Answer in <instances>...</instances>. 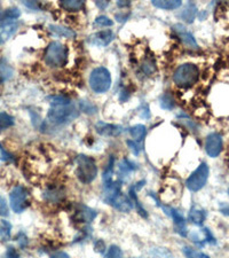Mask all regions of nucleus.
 I'll list each match as a JSON object with an SVG mask.
<instances>
[{
	"label": "nucleus",
	"mask_w": 229,
	"mask_h": 258,
	"mask_svg": "<svg viewBox=\"0 0 229 258\" xmlns=\"http://www.w3.org/2000/svg\"><path fill=\"white\" fill-rule=\"evenodd\" d=\"M122 187V182L120 180H114L109 185L105 186V200L108 205L114 207L122 212H130L133 208H134V203H133L130 197H126L120 190Z\"/></svg>",
	"instance_id": "f257e3e1"
},
{
	"label": "nucleus",
	"mask_w": 229,
	"mask_h": 258,
	"mask_svg": "<svg viewBox=\"0 0 229 258\" xmlns=\"http://www.w3.org/2000/svg\"><path fill=\"white\" fill-rule=\"evenodd\" d=\"M79 113H81V109L73 103L51 107V109L47 113V120L53 125H64V124L76 119L79 116Z\"/></svg>",
	"instance_id": "f03ea898"
},
{
	"label": "nucleus",
	"mask_w": 229,
	"mask_h": 258,
	"mask_svg": "<svg viewBox=\"0 0 229 258\" xmlns=\"http://www.w3.org/2000/svg\"><path fill=\"white\" fill-rule=\"evenodd\" d=\"M44 59L46 64L52 68L63 67L68 61V48L60 41H52L46 48Z\"/></svg>",
	"instance_id": "7ed1b4c3"
},
{
	"label": "nucleus",
	"mask_w": 229,
	"mask_h": 258,
	"mask_svg": "<svg viewBox=\"0 0 229 258\" xmlns=\"http://www.w3.org/2000/svg\"><path fill=\"white\" fill-rule=\"evenodd\" d=\"M199 70L196 64L194 63H183L179 66L173 74V82L177 86L188 89L193 86L198 81Z\"/></svg>",
	"instance_id": "20e7f679"
},
{
	"label": "nucleus",
	"mask_w": 229,
	"mask_h": 258,
	"mask_svg": "<svg viewBox=\"0 0 229 258\" xmlns=\"http://www.w3.org/2000/svg\"><path fill=\"white\" fill-rule=\"evenodd\" d=\"M76 176L83 184H91L98 176L95 161L87 155H79L76 160Z\"/></svg>",
	"instance_id": "39448f33"
},
{
	"label": "nucleus",
	"mask_w": 229,
	"mask_h": 258,
	"mask_svg": "<svg viewBox=\"0 0 229 258\" xmlns=\"http://www.w3.org/2000/svg\"><path fill=\"white\" fill-rule=\"evenodd\" d=\"M89 84L91 90L98 94L108 92L111 86L110 72L105 67H98L92 70L89 78Z\"/></svg>",
	"instance_id": "423d86ee"
},
{
	"label": "nucleus",
	"mask_w": 229,
	"mask_h": 258,
	"mask_svg": "<svg viewBox=\"0 0 229 258\" xmlns=\"http://www.w3.org/2000/svg\"><path fill=\"white\" fill-rule=\"evenodd\" d=\"M209 165L206 163H201L198 168L190 174L186 180L187 188L191 192H198L205 186L207 178H209Z\"/></svg>",
	"instance_id": "0eeeda50"
},
{
	"label": "nucleus",
	"mask_w": 229,
	"mask_h": 258,
	"mask_svg": "<svg viewBox=\"0 0 229 258\" xmlns=\"http://www.w3.org/2000/svg\"><path fill=\"white\" fill-rule=\"evenodd\" d=\"M11 207L16 214L24 211L29 206V192L26 187L16 186L10 194Z\"/></svg>",
	"instance_id": "6e6552de"
},
{
	"label": "nucleus",
	"mask_w": 229,
	"mask_h": 258,
	"mask_svg": "<svg viewBox=\"0 0 229 258\" xmlns=\"http://www.w3.org/2000/svg\"><path fill=\"white\" fill-rule=\"evenodd\" d=\"M18 28L19 23L16 22V19H13L5 12L3 16H0V44L10 39L18 30Z\"/></svg>",
	"instance_id": "1a4fd4ad"
},
{
	"label": "nucleus",
	"mask_w": 229,
	"mask_h": 258,
	"mask_svg": "<svg viewBox=\"0 0 229 258\" xmlns=\"http://www.w3.org/2000/svg\"><path fill=\"white\" fill-rule=\"evenodd\" d=\"M163 210L165 211L166 215H169L171 218L173 219L174 222V227H176V232L178 234H180L181 236H187V224H186V219L183 218V216L179 212L177 209L171 207H163Z\"/></svg>",
	"instance_id": "9d476101"
},
{
	"label": "nucleus",
	"mask_w": 229,
	"mask_h": 258,
	"mask_svg": "<svg viewBox=\"0 0 229 258\" xmlns=\"http://www.w3.org/2000/svg\"><path fill=\"white\" fill-rule=\"evenodd\" d=\"M222 151V138L218 133H211L206 137L205 152L210 157H216Z\"/></svg>",
	"instance_id": "9b49d317"
},
{
	"label": "nucleus",
	"mask_w": 229,
	"mask_h": 258,
	"mask_svg": "<svg viewBox=\"0 0 229 258\" xmlns=\"http://www.w3.org/2000/svg\"><path fill=\"white\" fill-rule=\"evenodd\" d=\"M114 37L115 35L114 32H112V30H109V29H108V30H102L94 33V35H92L89 38V43L99 47H105L114 40Z\"/></svg>",
	"instance_id": "f8f14e48"
},
{
	"label": "nucleus",
	"mask_w": 229,
	"mask_h": 258,
	"mask_svg": "<svg viewBox=\"0 0 229 258\" xmlns=\"http://www.w3.org/2000/svg\"><path fill=\"white\" fill-rule=\"evenodd\" d=\"M95 130L99 133L100 136L105 137H117L120 133H123V127L120 125H115V124H109L106 122H100L97 123L95 125Z\"/></svg>",
	"instance_id": "ddd939ff"
},
{
	"label": "nucleus",
	"mask_w": 229,
	"mask_h": 258,
	"mask_svg": "<svg viewBox=\"0 0 229 258\" xmlns=\"http://www.w3.org/2000/svg\"><path fill=\"white\" fill-rule=\"evenodd\" d=\"M173 29H174V31L178 33V36L180 37L182 43L185 44L187 47H189V48H197L198 47L197 41H196V39H195V37L193 36V33L187 30L185 26H182V24H176V26L173 27Z\"/></svg>",
	"instance_id": "4468645a"
},
{
	"label": "nucleus",
	"mask_w": 229,
	"mask_h": 258,
	"mask_svg": "<svg viewBox=\"0 0 229 258\" xmlns=\"http://www.w3.org/2000/svg\"><path fill=\"white\" fill-rule=\"evenodd\" d=\"M206 216L207 214L205 210L199 209V208H193L188 214V220L190 223H193L194 225L202 226L203 223L205 222Z\"/></svg>",
	"instance_id": "2eb2a0df"
},
{
	"label": "nucleus",
	"mask_w": 229,
	"mask_h": 258,
	"mask_svg": "<svg viewBox=\"0 0 229 258\" xmlns=\"http://www.w3.org/2000/svg\"><path fill=\"white\" fill-rule=\"evenodd\" d=\"M181 2L180 0H154L152 5L161 8V10H166V11H172V10H177L181 6Z\"/></svg>",
	"instance_id": "dca6fc26"
},
{
	"label": "nucleus",
	"mask_w": 229,
	"mask_h": 258,
	"mask_svg": "<svg viewBox=\"0 0 229 258\" xmlns=\"http://www.w3.org/2000/svg\"><path fill=\"white\" fill-rule=\"evenodd\" d=\"M130 135L132 136V138L134 141H137V143H141L144 138L145 135H147V128H145L144 125L142 124H136V125L130 127Z\"/></svg>",
	"instance_id": "f3484780"
},
{
	"label": "nucleus",
	"mask_w": 229,
	"mask_h": 258,
	"mask_svg": "<svg viewBox=\"0 0 229 258\" xmlns=\"http://www.w3.org/2000/svg\"><path fill=\"white\" fill-rule=\"evenodd\" d=\"M196 5L193 3H188L183 12L181 13V19L185 20L187 23H191L195 20V16H196Z\"/></svg>",
	"instance_id": "a211bd4d"
},
{
	"label": "nucleus",
	"mask_w": 229,
	"mask_h": 258,
	"mask_svg": "<svg viewBox=\"0 0 229 258\" xmlns=\"http://www.w3.org/2000/svg\"><path fill=\"white\" fill-rule=\"evenodd\" d=\"M84 2H81V0H66V2L63 0V2H61V7L69 12L81 11L82 8H84Z\"/></svg>",
	"instance_id": "6ab92c4d"
},
{
	"label": "nucleus",
	"mask_w": 229,
	"mask_h": 258,
	"mask_svg": "<svg viewBox=\"0 0 229 258\" xmlns=\"http://www.w3.org/2000/svg\"><path fill=\"white\" fill-rule=\"evenodd\" d=\"M49 29H51V31H53L55 35L65 37V38H72V37L76 36V32L72 31L71 29H68L62 26H56V24L55 26H49Z\"/></svg>",
	"instance_id": "aec40b11"
},
{
	"label": "nucleus",
	"mask_w": 229,
	"mask_h": 258,
	"mask_svg": "<svg viewBox=\"0 0 229 258\" xmlns=\"http://www.w3.org/2000/svg\"><path fill=\"white\" fill-rule=\"evenodd\" d=\"M135 169H136V166H135L134 163H132L131 161H128V160H126V159L123 160L122 162H120V165H119L120 178L127 177L128 174L134 171Z\"/></svg>",
	"instance_id": "412c9836"
},
{
	"label": "nucleus",
	"mask_w": 229,
	"mask_h": 258,
	"mask_svg": "<svg viewBox=\"0 0 229 258\" xmlns=\"http://www.w3.org/2000/svg\"><path fill=\"white\" fill-rule=\"evenodd\" d=\"M13 76V69L4 60H0V83L10 80Z\"/></svg>",
	"instance_id": "4be33fe9"
},
{
	"label": "nucleus",
	"mask_w": 229,
	"mask_h": 258,
	"mask_svg": "<svg viewBox=\"0 0 229 258\" xmlns=\"http://www.w3.org/2000/svg\"><path fill=\"white\" fill-rule=\"evenodd\" d=\"M13 125H14L13 116L8 115L7 113H0V132Z\"/></svg>",
	"instance_id": "5701e85b"
},
{
	"label": "nucleus",
	"mask_w": 229,
	"mask_h": 258,
	"mask_svg": "<svg viewBox=\"0 0 229 258\" xmlns=\"http://www.w3.org/2000/svg\"><path fill=\"white\" fill-rule=\"evenodd\" d=\"M12 225L7 220H0V239L8 240L11 238Z\"/></svg>",
	"instance_id": "b1692460"
},
{
	"label": "nucleus",
	"mask_w": 229,
	"mask_h": 258,
	"mask_svg": "<svg viewBox=\"0 0 229 258\" xmlns=\"http://www.w3.org/2000/svg\"><path fill=\"white\" fill-rule=\"evenodd\" d=\"M49 103H51L52 107L55 106H64V105H70L71 100L69 98L64 97V95H54V97H49Z\"/></svg>",
	"instance_id": "393cba45"
},
{
	"label": "nucleus",
	"mask_w": 229,
	"mask_h": 258,
	"mask_svg": "<svg viewBox=\"0 0 229 258\" xmlns=\"http://www.w3.org/2000/svg\"><path fill=\"white\" fill-rule=\"evenodd\" d=\"M182 251L185 253L186 258H210L209 256L205 255V253L195 250V249L190 247H183Z\"/></svg>",
	"instance_id": "a878e982"
},
{
	"label": "nucleus",
	"mask_w": 229,
	"mask_h": 258,
	"mask_svg": "<svg viewBox=\"0 0 229 258\" xmlns=\"http://www.w3.org/2000/svg\"><path fill=\"white\" fill-rule=\"evenodd\" d=\"M174 106H176V102H174L173 98L171 97L170 94L166 93L161 98V107L163 108V109L171 110V109H173Z\"/></svg>",
	"instance_id": "bb28decb"
},
{
	"label": "nucleus",
	"mask_w": 229,
	"mask_h": 258,
	"mask_svg": "<svg viewBox=\"0 0 229 258\" xmlns=\"http://www.w3.org/2000/svg\"><path fill=\"white\" fill-rule=\"evenodd\" d=\"M105 258H123V252L118 245H111L108 249V252L106 253Z\"/></svg>",
	"instance_id": "cd10ccee"
},
{
	"label": "nucleus",
	"mask_w": 229,
	"mask_h": 258,
	"mask_svg": "<svg viewBox=\"0 0 229 258\" xmlns=\"http://www.w3.org/2000/svg\"><path fill=\"white\" fill-rule=\"evenodd\" d=\"M152 258H173V256L168 249L157 248L152 251Z\"/></svg>",
	"instance_id": "c85d7f7f"
},
{
	"label": "nucleus",
	"mask_w": 229,
	"mask_h": 258,
	"mask_svg": "<svg viewBox=\"0 0 229 258\" xmlns=\"http://www.w3.org/2000/svg\"><path fill=\"white\" fill-rule=\"evenodd\" d=\"M95 24L99 27H111L114 22H112V20H110L108 16L106 15H100L98 16L97 19H95Z\"/></svg>",
	"instance_id": "c756f323"
},
{
	"label": "nucleus",
	"mask_w": 229,
	"mask_h": 258,
	"mask_svg": "<svg viewBox=\"0 0 229 258\" xmlns=\"http://www.w3.org/2000/svg\"><path fill=\"white\" fill-rule=\"evenodd\" d=\"M79 109H81V111H85V113L93 114L95 113V110H97V107L92 105L89 101H82L81 105H79Z\"/></svg>",
	"instance_id": "7c9ffc66"
},
{
	"label": "nucleus",
	"mask_w": 229,
	"mask_h": 258,
	"mask_svg": "<svg viewBox=\"0 0 229 258\" xmlns=\"http://www.w3.org/2000/svg\"><path fill=\"white\" fill-rule=\"evenodd\" d=\"M127 146L130 147V149L133 152L134 155H139L141 151H142V147H141V143H137V141L127 140Z\"/></svg>",
	"instance_id": "2f4dec72"
},
{
	"label": "nucleus",
	"mask_w": 229,
	"mask_h": 258,
	"mask_svg": "<svg viewBox=\"0 0 229 258\" xmlns=\"http://www.w3.org/2000/svg\"><path fill=\"white\" fill-rule=\"evenodd\" d=\"M0 160L5 161V162L13 161V156H12L11 154L8 153L5 148H4V146L2 144H0Z\"/></svg>",
	"instance_id": "473e14b6"
},
{
	"label": "nucleus",
	"mask_w": 229,
	"mask_h": 258,
	"mask_svg": "<svg viewBox=\"0 0 229 258\" xmlns=\"http://www.w3.org/2000/svg\"><path fill=\"white\" fill-rule=\"evenodd\" d=\"M155 69H156L155 63H154V62H151V61H145L144 63L142 64V70L144 72V74H147V75L155 72Z\"/></svg>",
	"instance_id": "72a5a7b5"
},
{
	"label": "nucleus",
	"mask_w": 229,
	"mask_h": 258,
	"mask_svg": "<svg viewBox=\"0 0 229 258\" xmlns=\"http://www.w3.org/2000/svg\"><path fill=\"white\" fill-rule=\"evenodd\" d=\"M0 215H3V216L8 215V208H7L5 200H4L3 198H0Z\"/></svg>",
	"instance_id": "f704fd0d"
},
{
	"label": "nucleus",
	"mask_w": 229,
	"mask_h": 258,
	"mask_svg": "<svg viewBox=\"0 0 229 258\" xmlns=\"http://www.w3.org/2000/svg\"><path fill=\"white\" fill-rule=\"evenodd\" d=\"M130 97H131V94H130V92H128L126 89H124V90L120 91V95H119L120 101H127L128 98H130Z\"/></svg>",
	"instance_id": "c9c22d12"
},
{
	"label": "nucleus",
	"mask_w": 229,
	"mask_h": 258,
	"mask_svg": "<svg viewBox=\"0 0 229 258\" xmlns=\"http://www.w3.org/2000/svg\"><path fill=\"white\" fill-rule=\"evenodd\" d=\"M6 258H20V256L14 248H8Z\"/></svg>",
	"instance_id": "e433bc0d"
},
{
	"label": "nucleus",
	"mask_w": 229,
	"mask_h": 258,
	"mask_svg": "<svg viewBox=\"0 0 229 258\" xmlns=\"http://www.w3.org/2000/svg\"><path fill=\"white\" fill-rule=\"evenodd\" d=\"M51 258H70V256H69L68 253H66V252L60 251V252H56V253H54V255H53Z\"/></svg>",
	"instance_id": "4c0bfd02"
},
{
	"label": "nucleus",
	"mask_w": 229,
	"mask_h": 258,
	"mask_svg": "<svg viewBox=\"0 0 229 258\" xmlns=\"http://www.w3.org/2000/svg\"><path fill=\"white\" fill-rule=\"evenodd\" d=\"M23 4L26 6H28L29 8H32V10H38V4L35 3V2H31V3H26V2H24Z\"/></svg>",
	"instance_id": "58836bf2"
},
{
	"label": "nucleus",
	"mask_w": 229,
	"mask_h": 258,
	"mask_svg": "<svg viewBox=\"0 0 229 258\" xmlns=\"http://www.w3.org/2000/svg\"><path fill=\"white\" fill-rule=\"evenodd\" d=\"M220 210H221V212H222L223 215L229 216V205H223Z\"/></svg>",
	"instance_id": "ea45409f"
},
{
	"label": "nucleus",
	"mask_w": 229,
	"mask_h": 258,
	"mask_svg": "<svg viewBox=\"0 0 229 258\" xmlns=\"http://www.w3.org/2000/svg\"><path fill=\"white\" fill-rule=\"evenodd\" d=\"M95 4H97V6H98V7L102 8V10H105V8H106L108 5H109V3H108V2H106V3H100V2H97Z\"/></svg>",
	"instance_id": "a19ab883"
},
{
	"label": "nucleus",
	"mask_w": 229,
	"mask_h": 258,
	"mask_svg": "<svg viewBox=\"0 0 229 258\" xmlns=\"http://www.w3.org/2000/svg\"><path fill=\"white\" fill-rule=\"evenodd\" d=\"M117 5H118V7H126V6H130L131 5V3L130 2H126V3H120V2H118L117 3Z\"/></svg>",
	"instance_id": "79ce46f5"
},
{
	"label": "nucleus",
	"mask_w": 229,
	"mask_h": 258,
	"mask_svg": "<svg viewBox=\"0 0 229 258\" xmlns=\"http://www.w3.org/2000/svg\"><path fill=\"white\" fill-rule=\"evenodd\" d=\"M228 194H229V188H228Z\"/></svg>",
	"instance_id": "37998d69"
}]
</instances>
